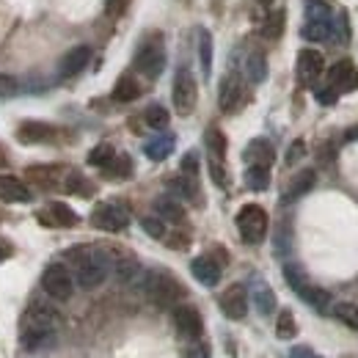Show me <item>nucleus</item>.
<instances>
[{"label":"nucleus","mask_w":358,"mask_h":358,"mask_svg":"<svg viewBox=\"0 0 358 358\" xmlns=\"http://www.w3.org/2000/svg\"><path fill=\"white\" fill-rule=\"evenodd\" d=\"M221 312L229 317V320H243L248 314V289L243 284H231L221 295Z\"/></svg>","instance_id":"nucleus-12"},{"label":"nucleus","mask_w":358,"mask_h":358,"mask_svg":"<svg viewBox=\"0 0 358 358\" xmlns=\"http://www.w3.org/2000/svg\"><path fill=\"white\" fill-rule=\"evenodd\" d=\"M348 141H358V127H353V130H348Z\"/></svg>","instance_id":"nucleus-53"},{"label":"nucleus","mask_w":358,"mask_h":358,"mask_svg":"<svg viewBox=\"0 0 358 358\" xmlns=\"http://www.w3.org/2000/svg\"><path fill=\"white\" fill-rule=\"evenodd\" d=\"M110 270L116 273V278L122 284H130V281H135L141 275V265H138V259L130 257V254H119L116 259H110Z\"/></svg>","instance_id":"nucleus-24"},{"label":"nucleus","mask_w":358,"mask_h":358,"mask_svg":"<svg viewBox=\"0 0 358 358\" xmlns=\"http://www.w3.org/2000/svg\"><path fill=\"white\" fill-rule=\"evenodd\" d=\"M138 96H141L138 80H135L133 75H122V78L116 80V86H113V99H116V102H135Z\"/></svg>","instance_id":"nucleus-27"},{"label":"nucleus","mask_w":358,"mask_h":358,"mask_svg":"<svg viewBox=\"0 0 358 358\" xmlns=\"http://www.w3.org/2000/svg\"><path fill=\"white\" fill-rule=\"evenodd\" d=\"M0 166H3V152H0Z\"/></svg>","instance_id":"nucleus-54"},{"label":"nucleus","mask_w":358,"mask_h":358,"mask_svg":"<svg viewBox=\"0 0 358 358\" xmlns=\"http://www.w3.org/2000/svg\"><path fill=\"white\" fill-rule=\"evenodd\" d=\"M91 61V47L80 45V47H72L64 58H61V64H58V75L64 78V80H69V78H78L86 66H89Z\"/></svg>","instance_id":"nucleus-15"},{"label":"nucleus","mask_w":358,"mask_h":358,"mask_svg":"<svg viewBox=\"0 0 358 358\" xmlns=\"http://www.w3.org/2000/svg\"><path fill=\"white\" fill-rule=\"evenodd\" d=\"M91 226L99 229V231L116 234V231H122V229L130 226V210L122 201H102L91 213Z\"/></svg>","instance_id":"nucleus-5"},{"label":"nucleus","mask_w":358,"mask_h":358,"mask_svg":"<svg viewBox=\"0 0 358 358\" xmlns=\"http://www.w3.org/2000/svg\"><path fill=\"white\" fill-rule=\"evenodd\" d=\"M275 336L284 339V342H289V339L298 336V322H295V314L289 312V309H284V312L278 314V320H275Z\"/></svg>","instance_id":"nucleus-34"},{"label":"nucleus","mask_w":358,"mask_h":358,"mask_svg":"<svg viewBox=\"0 0 358 358\" xmlns=\"http://www.w3.org/2000/svg\"><path fill=\"white\" fill-rule=\"evenodd\" d=\"M334 11H331V6L325 3V0H309V6H306V20L309 22H334Z\"/></svg>","instance_id":"nucleus-39"},{"label":"nucleus","mask_w":358,"mask_h":358,"mask_svg":"<svg viewBox=\"0 0 358 358\" xmlns=\"http://www.w3.org/2000/svg\"><path fill=\"white\" fill-rule=\"evenodd\" d=\"M28 182H34L36 187L42 190H55V187H64V177H66V169L64 166H31L25 171Z\"/></svg>","instance_id":"nucleus-13"},{"label":"nucleus","mask_w":358,"mask_h":358,"mask_svg":"<svg viewBox=\"0 0 358 358\" xmlns=\"http://www.w3.org/2000/svg\"><path fill=\"white\" fill-rule=\"evenodd\" d=\"M58 339V331H20V345L31 353H42L50 350Z\"/></svg>","instance_id":"nucleus-21"},{"label":"nucleus","mask_w":358,"mask_h":358,"mask_svg":"<svg viewBox=\"0 0 358 358\" xmlns=\"http://www.w3.org/2000/svg\"><path fill=\"white\" fill-rule=\"evenodd\" d=\"M185 358H210V353H207V348L204 345H199V339L185 350Z\"/></svg>","instance_id":"nucleus-49"},{"label":"nucleus","mask_w":358,"mask_h":358,"mask_svg":"<svg viewBox=\"0 0 358 358\" xmlns=\"http://www.w3.org/2000/svg\"><path fill=\"white\" fill-rule=\"evenodd\" d=\"M199 64H201V72L210 78V69H213V34L207 28H199Z\"/></svg>","instance_id":"nucleus-30"},{"label":"nucleus","mask_w":358,"mask_h":358,"mask_svg":"<svg viewBox=\"0 0 358 358\" xmlns=\"http://www.w3.org/2000/svg\"><path fill=\"white\" fill-rule=\"evenodd\" d=\"M141 229H143L152 240H163V237H166V221L157 218V215H143V218H141Z\"/></svg>","instance_id":"nucleus-43"},{"label":"nucleus","mask_w":358,"mask_h":358,"mask_svg":"<svg viewBox=\"0 0 358 358\" xmlns=\"http://www.w3.org/2000/svg\"><path fill=\"white\" fill-rule=\"evenodd\" d=\"M328 86L336 94H350L358 89V69L350 61H339L328 69Z\"/></svg>","instance_id":"nucleus-11"},{"label":"nucleus","mask_w":358,"mask_h":358,"mask_svg":"<svg viewBox=\"0 0 358 358\" xmlns=\"http://www.w3.org/2000/svg\"><path fill=\"white\" fill-rule=\"evenodd\" d=\"M155 213H157V218H163L169 224H182L185 221V207L179 204L174 196H160L155 201Z\"/></svg>","instance_id":"nucleus-25"},{"label":"nucleus","mask_w":358,"mask_h":358,"mask_svg":"<svg viewBox=\"0 0 358 358\" xmlns=\"http://www.w3.org/2000/svg\"><path fill=\"white\" fill-rule=\"evenodd\" d=\"M174 328H177V334L182 339L196 342V339H201V334H204V320H201V314H199L196 306L179 303L177 309H174Z\"/></svg>","instance_id":"nucleus-9"},{"label":"nucleus","mask_w":358,"mask_h":358,"mask_svg":"<svg viewBox=\"0 0 358 358\" xmlns=\"http://www.w3.org/2000/svg\"><path fill=\"white\" fill-rule=\"evenodd\" d=\"M298 78H301V83H314L320 75H322V69H325V61H322V55L317 52V50H301L298 52Z\"/></svg>","instance_id":"nucleus-17"},{"label":"nucleus","mask_w":358,"mask_h":358,"mask_svg":"<svg viewBox=\"0 0 358 358\" xmlns=\"http://www.w3.org/2000/svg\"><path fill=\"white\" fill-rule=\"evenodd\" d=\"M289 358H322V356H317L312 348H295V350H289Z\"/></svg>","instance_id":"nucleus-50"},{"label":"nucleus","mask_w":358,"mask_h":358,"mask_svg":"<svg viewBox=\"0 0 358 358\" xmlns=\"http://www.w3.org/2000/svg\"><path fill=\"white\" fill-rule=\"evenodd\" d=\"M102 171L110 179H130L133 177V160H130V155H113V160Z\"/></svg>","instance_id":"nucleus-28"},{"label":"nucleus","mask_w":358,"mask_h":358,"mask_svg":"<svg viewBox=\"0 0 358 358\" xmlns=\"http://www.w3.org/2000/svg\"><path fill=\"white\" fill-rule=\"evenodd\" d=\"M39 221L47 226H61V229H72V226H78V213L69 207V204H64V201H50L45 210L39 213Z\"/></svg>","instance_id":"nucleus-14"},{"label":"nucleus","mask_w":358,"mask_h":358,"mask_svg":"<svg viewBox=\"0 0 358 358\" xmlns=\"http://www.w3.org/2000/svg\"><path fill=\"white\" fill-rule=\"evenodd\" d=\"M66 262L72 265V278L80 289H96L105 284L110 273V257L94 245H75L66 251Z\"/></svg>","instance_id":"nucleus-1"},{"label":"nucleus","mask_w":358,"mask_h":358,"mask_svg":"<svg viewBox=\"0 0 358 358\" xmlns=\"http://www.w3.org/2000/svg\"><path fill=\"white\" fill-rule=\"evenodd\" d=\"M8 257H11V245L0 237V262H3V259H8Z\"/></svg>","instance_id":"nucleus-52"},{"label":"nucleus","mask_w":358,"mask_h":358,"mask_svg":"<svg viewBox=\"0 0 358 358\" xmlns=\"http://www.w3.org/2000/svg\"><path fill=\"white\" fill-rule=\"evenodd\" d=\"M245 78H248L251 83H262V80L268 78V61H265L262 52H251V55L245 58Z\"/></svg>","instance_id":"nucleus-29"},{"label":"nucleus","mask_w":358,"mask_h":358,"mask_svg":"<svg viewBox=\"0 0 358 358\" xmlns=\"http://www.w3.org/2000/svg\"><path fill=\"white\" fill-rule=\"evenodd\" d=\"M204 143H207L210 157L226 160V135L221 133L218 127H210V130H207V135H204Z\"/></svg>","instance_id":"nucleus-37"},{"label":"nucleus","mask_w":358,"mask_h":358,"mask_svg":"<svg viewBox=\"0 0 358 358\" xmlns=\"http://www.w3.org/2000/svg\"><path fill=\"white\" fill-rule=\"evenodd\" d=\"M306 155V143L298 138V141H292V146H289V152H287V166H295L301 157Z\"/></svg>","instance_id":"nucleus-46"},{"label":"nucleus","mask_w":358,"mask_h":358,"mask_svg":"<svg viewBox=\"0 0 358 358\" xmlns=\"http://www.w3.org/2000/svg\"><path fill=\"white\" fill-rule=\"evenodd\" d=\"M243 102H245V86H243L240 75L229 72L221 80V89H218V105L224 113H234V110H240Z\"/></svg>","instance_id":"nucleus-10"},{"label":"nucleus","mask_w":358,"mask_h":358,"mask_svg":"<svg viewBox=\"0 0 358 358\" xmlns=\"http://www.w3.org/2000/svg\"><path fill=\"white\" fill-rule=\"evenodd\" d=\"M243 160H245L248 166H265V169H270L273 160H275V149H273V143H270L268 138H254V141L245 146Z\"/></svg>","instance_id":"nucleus-19"},{"label":"nucleus","mask_w":358,"mask_h":358,"mask_svg":"<svg viewBox=\"0 0 358 358\" xmlns=\"http://www.w3.org/2000/svg\"><path fill=\"white\" fill-rule=\"evenodd\" d=\"M169 187L182 196V199H187V201H196L199 199V185H196V177H187V174H179L169 182Z\"/></svg>","instance_id":"nucleus-32"},{"label":"nucleus","mask_w":358,"mask_h":358,"mask_svg":"<svg viewBox=\"0 0 358 358\" xmlns=\"http://www.w3.org/2000/svg\"><path fill=\"white\" fill-rule=\"evenodd\" d=\"M135 72H141L143 78L149 80H157L166 69V47H163V39L160 36H152L149 42L138 47L135 52V61H133Z\"/></svg>","instance_id":"nucleus-3"},{"label":"nucleus","mask_w":358,"mask_h":358,"mask_svg":"<svg viewBox=\"0 0 358 358\" xmlns=\"http://www.w3.org/2000/svg\"><path fill=\"white\" fill-rule=\"evenodd\" d=\"M251 298H254V306H257L259 314L270 317V314L275 312V292L270 289L268 281L257 278V281H254V289H251Z\"/></svg>","instance_id":"nucleus-23"},{"label":"nucleus","mask_w":358,"mask_h":358,"mask_svg":"<svg viewBox=\"0 0 358 358\" xmlns=\"http://www.w3.org/2000/svg\"><path fill=\"white\" fill-rule=\"evenodd\" d=\"M331 28H334V22H303V39H309V42H325V39H331Z\"/></svg>","instance_id":"nucleus-40"},{"label":"nucleus","mask_w":358,"mask_h":358,"mask_svg":"<svg viewBox=\"0 0 358 358\" xmlns=\"http://www.w3.org/2000/svg\"><path fill=\"white\" fill-rule=\"evenodd\" d=\"M124 6H127V0H108V11L110 14H122Z\"/></svg>","instance_id":"nucleus-51"},{"label":"nucleus","mask_w":358,"mask_h":358,"mask_svg":"<svg viewBox=\"0 0 358 358\" xmlns=\"http://www.w3.org/2000/svg\"><path fill=\"white\" fill-rule=\"evenodd\" d=\"M174 146H177V138H174V135H157V138H152V141L143 146V152H146L149 160L160 163V160H166V157L174 152Z\"/></svg>","instance_id":"nucleus-26"},{"label":"nucleus","mask_w":358,"mask_h":358,"mask_svg":"<svg viewBox=\"0 0 358 358\" xmlns=\"http://www.w3.org/2000/svg\"><path fill=\"white\" fill-rule=\"evenodd\" d=\"M64 190H66V193H78V196H91V193H94V185H91L83 174H78V171H66V177H64Z\"/></svg>","instance_id":"nucleus-36"},{"label":"nucleus","mask_w":358,"mask_h":358,"mask_svg":"<svg viewBox=\"0 0 358 358\" xmlns=\"http://www.w3.org/2000/svg\"><path fill=\"white\" fill-rule=\"evenodd\" d=\"M113 155H116V149H113L110 143H96V146L89 152V166H94V169H105V166L113 160Z\"/></svg>","instance_id":"nucleus-41"},{"label":"nucleus","mask_w":358,"mask_h":358,"mask_svg":"<svg viewBox=\"0 0 358 358\" xmlns=\"http://www.w3.org/2000/svg\"><path fill=\"white\" fill-rule=\"evenodd\" d=\"M312 309H317V312H328V303H331V295L325 292V289H320V287H314V284H306L301 292H298Z\"/></svg>","instance_id":"nucleus-31"},{"label":"nucleus","mask_w":358,"mask_h":358,"mask_svg":"<svg viewBox=\"0 0 358 358\" xmlns=\"http://www.w3.org/2000/svg\"><path fill=\"white\" fill-rule=\"evenodd\" d=\"M190 273L201 287H215L221 281V262H215L213 257H196L190 262Z\"/></svg>","instance_id":"nucleus-20"},{"label":"nucleus","mask_w":358,"mask_h":358,"mask_svg":"<svg viewBox=\"0 0 358 358\" xmlns=\"http://www.w3.org/2000/svg\"><path fill=\"white\" fill-rule=\"evenodd\" d=\"M314 182H317V174H314L312 169L301 171L298 177L289 182V187L284 190V196H281V204H292V201H298L301 196H306V193H309V190L314 187Z\"/></svg>","instance_id":"nucleus-22"},{"label":"nucleus","mask_w":358,"mask_h":358,"mask_svg":"<svg viewBox=\"0 0 358 358\" xmlns=\"http://www.w3.org/2000/svg\"><path fill=\"white\" fill-rule=\"evenodd\" d=\"M245 187L248 190H268L270 187V169L265 166H248L245 169Z\"/></svg>","instance_id":"nucleus-33"},{"label":"nucleus","mask_w":358,"mask_h":358,"mask_svg":"<svg viewBox=\"0 0 358 358\" xmlns=\"http://www.w3.org/2000/svg\"><path fill=\"white\" fill-rule=\"evenodd\" d=\"M0 201L6 204H25L31 201V187L11 174H0Z\"/></svg>","instance_id":"nucleus-18"},{"label":"nucleus","mask_w":358,"mask_h":358,"mask_svg":"<svg viewBox=\"0 0 358 358\" xmlns=\"http://www.w3.org/2000/svg\"><path fill=\"white\" fill-rule=\"evenodd\" d=\"M284 278H287V284H289L295 292H301V289L309 284V281H306V275H303V270L298 268V265H292V262H289V265H284Z\"/></svg>","instance_id":"nucleus-44"},{"label":"nucleus","mask_w":358,"mask_h":358,"mask_svg":"<svg viewBox=\"0 0 358 358\" xmlns=\"http://www.w3.org/2000/svg\"><path fill=\"white\" fill-rule=\"evenodd\" d=\"M55 138H58V130L52 124H47V122H22L20 130H17V141L20 143H28V146H34V143H50Z\"/></svg>","instance_id":"nucleus-16"},{"label":"nucleus","mask_w":358,"mask_h":358,"mask_svg":"<svg viewBox=\"0 0 358 358\" xmlns=\"http://www.w3.org/2000/svg\"><path fill=\"white\" fill-rule=\"evenodd\" d=\"M143 122H146L152 130H166L169 122H171V116H169V110H166L163 105H149L146 113H143Z\"/></svg>","instance_id":"nucleus-38"},{"label":"nucleus","mask_w":358,"mask_h":358,"mask_svg":"<svg viewBox=\"0 0 358 358\" xmlns=\"http://www.w3.org/2000/svg\"><path fill=\"white\" fill-rule=\"evenodd\" d=\"M58 312L45 303V301H34L25 314H22V320H20V331H58Z\"/></svg>","instance_id":"nucleus-8"},{"label":"nucleus","mask_w":358,"mask_h":358,"mask_svg":"<svg viewBox=\"0 0 358 358\" xmlns=\"http://www.w3.org/2000/svg\"><path fill=\"white\" fill-rule=\"evenodd\" d=\"M182 174H187V177H196L199 174V155L196 152H187L182 157Z\"/></svg>","instance_id":"nucleus-47"},{"label":"nucleus","mask_w":358,"mask_h":358,"mask_svg":"<svg viewBox=\"0 0 358 358\" xmlns=\"http://www.w3.org/2000/svg\"><path fill=\"white\" fill-rule=\"evenodd\" d=\"M42 289H45L52 301H58V303L69 301L75 295V278H72L69 268L61 265V262L47 265L45 273H42Z\"/></svg>","instance_id":"nucleus-6"},{"label":"nucleus","mask_w":358,"mask_h":358,"mask_svg":"<svg viewBox=\"0 0 358 358\" xmlns=\"http://www.w3.org/2000/svg\"><path fill=\"white\" fill-rule=\"evenodd\" d=\"M210 177L218 187H226L229 185V174H226V160H218V157H210Z\"/></svg>","instance_id":"nucleus-45"},{"label":"nucleus","mask_w":358,"mask_h":358,"mask_svg":"<svg viewBox=\"0 0 358 358\" xmlns=\"http://www.w3.org/2000/svg\"><path fill=\"white\" fill-rule=\"evenodd\" d=\"M171 99H174V110L179 116H190L196 110L199 102V86L196 78L190 75V69H179L174 78V89H171Z\"/></svg>","instance_id":"nucleus-7"},{"label":"nucleus","mask_w":358,"mask_h":358,"mask_svg":"<svg viewBox=\"0 0 358 358\" xmlns=\"http://www.w3.org/2000/svg\"><path fill=\"white\" fill-rule=\"evenodd\" d=\"M331 312H334V317L339 322H345L348 328H358V306H353V303H336Z\"/></svg>","instance_id":"nucleus-42"},{"label":"nucleus","mask_w":358,"mask_h":358,"mask_svg":"<svg viewBox=\"0 0 358 358\" xmlns=\"http://www.w3.org/2000/svg\"><path fill=\"white\" fill-rule=\"evenodd\" d=\"M237 231L243 237V243L248 245H259L268 234V213L259 204H245L237 213Z\"/></svg>","instance_id":"nucleus-4"},{"label":"nucleus","mask_w":358,"mask_h":358,"mask_svg":"<svg viewBox=\"0 0 358 358\" xmlns=\"http://www.w3.org/2000/svg\"><path fill=\"white\" fill-rule=\"evenodd\" d=\"M336 96H339V94L331 89V86H328V89H317V102H320V105H334Z\"/></svg>","instance_id":"nucleus-48"},{"label":"nucleus","mask_w":358,"mask_h":358,"mask_svg":"<svg viewBox=\"0 0 358 358\" xmlns=\"http://www.w3.org/2000/svg\"><path fill=\"white\" fill-rule=\"evenodd\" d=\"M284 22H287V14H284V8H273L268 17H265V22H262V31H265V36H268V39H278V36L284 34Z\"/></svg>","instance_id":"nucleus-35"},{"label":"nucleus","mask_w":358,"mask_h":358,"mask_svg":"<svg viewBox=\"0 0 358 358\" xmlns=\"http://www.w3.org/2000/svg\"><path fill=\"white\" fill-rule=\"evenodd\" d=\"M143 292L157 306H177L179 301L185 298V287L179 284L169 270H152V273H146L143 275Z\"/></svg>","instance_id":"nucleus-2"}]
</instances>
